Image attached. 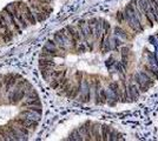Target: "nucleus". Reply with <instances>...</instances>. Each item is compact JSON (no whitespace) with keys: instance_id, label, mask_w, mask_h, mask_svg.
I'll list each match as a JSON object with an SVG mask.
<instances>
[{"instance_id":"f257e3e1","label":"nucleus","mask_w":158,"mask_h":141,"mask_svg":"<svg viewBox=\"0 0 158 141\" xmlns=\"http://www.w3.org/2000/svg\"><path fill=\"white\" fill-rule=\"evenodd\" d=\"M14 120L17 121V122H19V123H21L23 126H25L26 128H28L31 132L35 131V128L38 127V123H39V122H37V121L31 120V119L25 118V116H21V115H18L17 118H14Z\"/></svg>"},{"instance_id":"f03ea898","label":"nucleus","mask_w":158,"mask_h":141,"mask_svg":"<svg viewBox=\"0 0 158 141\" xmlns=\"http://www.w3.org/2000/svg\"><path fill=\"white\" fill-rule=\"evenodd\" d=\"M127 89H129L130 101H133V100H136V99H138L140 93H142L138 87V85H137L133 80L129 81V84H127Z\"/></svg>"},{"instance_id":"20e7f679","label":"nucleus","mask_w":158,"mask_h":141,"mask_svg":"<svg viewBox=\"0 0 158 141\" xmlns=\"http://www.w3.org/2000/svg\"><path fill=\"white\" fill-rule=\"evenodd\" d=\"M19 115L25 116V118H28V119L37 121V122H39V121L41 120V114L37 113V112H34V111H32V109H28V108L23 109V111H21V113H20Z\"/></svg>"},{"instance_id":"0eeeda50","label":"nucleus","mask_w":158,"mask_h":141,"mask_svg":"<svg viewBox=\"0 0 158 141\" xmlns=\"http://www.w3.org/2000/svg\"><path fill=\"white\" fill-rule=\"evenodd\" d=\"M91 135H92L93 140H103V138H102V131H100V126H99V125L92 123Z\"/></svg>"},{"instance_id":"1a4fd4ad","label":"nucleus","mask_w":158,"mask_h":141,"mask_svg":"<svg viewBox=\"0 0 158 141\" xmlns=\"http://www.w3.org/2000/svg\"><path fill=\"white\" fill-rule=\"evenodd\" d=\"M100 131H102V138H103V140H109L110 139V134H111L112 127L103 125V126H100Z\"/></svg>"},{"instance_id":"6e6552de","label":"nucleus","mask_w":158,"mask_h":141,"mask_svg":"<svg viewBox=\"0 0 158 141\" xmlns=\"http://www.w3.org/2000/svg\"><path fill=\"white\" fill-rule=\"evenodd\" d=\"M132 80H133L136 84H137V85H138L140 92H146V91L149 89V87H148L144 82H143V80H142V76L139 75V73L135 74V75H133V78H132Z\"/></svg>"},{"instance_id":"39448f33","label":"nucleus","mask_w":158,"mask_h":141,"mask_svg":"<svg viewBox=\"0 0 158 141\" xmlns=\"http://www.w3.org/2000/svg\"><path fill=\"white\" fill-rule=\"evenodd\" d=\"M114 34L119 37V38H122V39H124V40H131L132 37L129 34V31H126L124 29L123 27L120 26H116L114 27Z\"/></svg>"},{"instance_id":"7ed1b4c3","label":"nucleus","mask_w":158,"mask_h":141,"mask_svg":"<svg viewBox=\"0 0 158 141\" xmlns=\"http://www.w3.org/2000/svg\"><path fill=\"white\" fill-rule=\"evenodd\" d=\"M52 39L56 41V44H57V46L59 47V49L64 51V52L69 51V47H67V44H66L65 39H64V35H63V33L60 31H58V32H56V33L53 34Z\"/></svg>"},{"instance_id":"9d476101","label":"nucleus","mask_w":158,"mask_h":141,"mask_svg":"<svg viewBox=\"0 0 158 141\" xmlns=\"http://www.w3.org/2000/svg\"><path fill=\"white\" fill-rule=\"evenodd\" d=\"M67 140H84V138H83V135L80 134L79 129H74L70 134V136L67 138Z\"/></svg>"},{"instance_id":"9b49d317","label":"nucleus","mask_w":158,"mask_h":141,"mask_svg":"<svg viewBox=\"0 0 158 141\" xmlns=\"http://www.w3.org/2000/svg\"><path fill=\"white\" fill-rule=\"evenodd\" d=\"M99 93H100V104L104 105V104L107 102V89L100 87V92Z\"/></svg>"},{"instance_id":"f8f14e48","label":"nucleus","mask_w":158,"mask_h":141,"mask_svg":"<svg viewBox=\"0 0 158 141\" xmlns=\"http://www.w3.org/2000/svg\"><path fill=\"white\" fill-rule=\"evenodd\" d=\"M116 19H117V21H118L120 25L124 24V22H125V21H124V13H123V12H118L117 15H116Z\"/></svg>"},{"instance_id":"423d86ee","label":"nucleus","mask_w":158,"mask_h":141,"mask_svg":"<svg viewBox=\"0 0 158 141\" xmlns=\"http://www.w3.org/2000/svg\"><path fill=\"white\" fill-rule=\"evenodd\" d=\"M31 8H32L33 13H34V17H35V19H37L38 22H43V21L46 20V18L48 14H46L45 12H43L41 10L35 8V7H33V6H31Z\"/></svg>"}]
</instances>
